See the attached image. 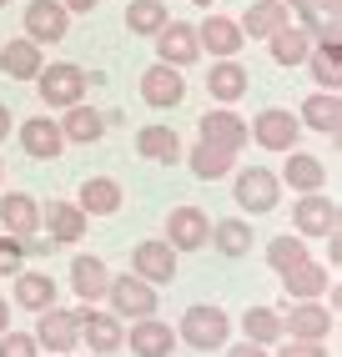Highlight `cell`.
<instances>
[{"mask_svg": "<svg viewBox=\"0 0 342 357\" xmlns=\"http://www.w3.org/2000/svg\"><path fill=\"white\" fill-rule=\"evenodd\" d=\"M40 66H45V45H36V40H26V36L0 45V70H6L10 81H36Z\"/></svg>", "mask_w": 342, "mask_h": 357, "instance_id": "27", "label": "cell"}, {"mask_svg": "<svg viewBox=\"0 0 342 357\" xmlns=\"http://www.w3.org/2000/svg\"><path fill=\"white\" fill-rule=\"evenodd\" d=\"M0 357H40V347H36V337H31V332H15V327H6V332H0Z\"/></svg>", "mask_w": 342, "mask_h": 357, "instance_id": "39", "label": "cell"}, {"mask_svg": "<svg viewBox=\"0 0 342 357\" xmlns=\"http://www.w3.org/2000/svg\"><path fill=\"white\" fill-rule=\"evenodd\" d=\"M207 236H211V217L202 206H171L166 211V231H161V242L171 252H202L207 247Z\"/></svg>", "mask_w": 342, "mask_h": 357, "instance_id": "7", "label": "cell"}, {"mask_svg": "<svg viewBox=\"0 0 342 357\" xmlns=\"http://www.w3.org/2000/svg\"><path fill=\"white\" fill-rule=\"evenodd\" d=\"M307 10H317V15H327V20H337V10H342V0H302Z\"/></svg>", "mask_w": 342, "mask_h": 357, "instance_id": "44", "label": "cell"}, {"mask_svg": "<svg viewBox=\"0 0 342 357\" xmlns=\"http://www.w3.org/2000/svg\"><path fill=\"white\" fill-rule=\"evenodd\" d=\"M166 20H171L166 0H131V6H126V31L131 36H156Z\"/></svg>", "mask_w": 342, "mask_h": 357, "instance_id": "38", "label": "cell"}, {"mask_svg": "<svg viewBox=\"0 0 342 357\" xmlns=\"http://www.w3.org/2000/svg\"><path fill=\"white\" fill-rule=\"evenodd\" d=\"M106 282H111V267L101 257L81 252L76 261H70V292H76V302H101L106 297Z\"/></svg>", "mask_w": 342, "mask_h": 357, "instance_id": "28", "label": "cell"}, {"mask_svg": "<svg viewBox=\"0 0 342 357\" xmlns=\"http://www.w3.org/2000/svg\"><path fill=\"white\" fill-rule=\"evenodd\" d=\"M337 202L327 192H302L297 206H292V227H297V236H332L337 231Z\"/></svg>", "mask_w": 342, "mask_h": 357, "instance_id": "15", "label": "cell"}, {"mask_svg": "<svg viewBox=\"0 0 342 357\" xmlns=\"http://www.w3.org/2000/svg\"><path fill=\"white\" fill-rule=\"evenodd\" d=\"M10 131H15V116H10L6 101H0V141H10Z\"/></svg>", "mask_w": 342, "mask_h": 357, "instance_id": "45", "label": "cell"}, {"mask_svg": "<svg viewBox=\"0 0 342 357\" xmlns=\"http://www.w3.org/2000/svg\"><path fill=\"white\" fill-rule=\"evenodd\" d=\"M277 357H327V342H297V337H282Z\"/></svg>", "mask_w": 342, "mask_h": 357, "instance_id": "41", "label": "cell"}, {"mask_svg": "<svg viewBox=\"0 0 342 357\" xmlns=\"http://www.w3.org/2000/svg\"><path fill=\"white\" fill-rule=\"evenodd\" d=\"M267 51H272V61H277L282 70H292V66H302V61H307L312 40L302 36V26H292V20H287L282 31H272V36H267Z\"/></svg>", "mask_w": 342, "mask_h": 357, "instance_id": "36", "label": "cell"}, {"mask_svg": "<svg viewBox=\"0 0 342 357\" xmlns=\"http://www.w3.org/2000/svg\"><path fill=\"white\" fill-rule=\"evenodd\" d=\"M312 252H307V236H297V231H282V236H272V242H267V267H272L277 277L282 272H292V267H297V261H307Z\"/></svg>", "mask_w": 342, "mask_h": 357, "instance_id": "37", "label": "cell"}, {"mask_svg": "<svg viewBox=\"0 0 342 357\" xmlns=\"http://www.w3.org/2000/svg\"><path fill=\"white\" fill-rule=\"evenodd\" d=\"M20 146H26L31 161H56L66 151V136H61V121H51V116H26V121L15 126Z\"/></svg>", "mask_w": 342, "mask_h": 357, "instance_id": "18", "label": "cell"}, {"mask_svg": "<svg viewBox=\"0 0 342 357\" xmlns=\"http://www.w3.org/2000/svg\"><path fill=\"white\" fill-rule=\"evenodd\" d=\"M61 6H66L70 15H86V10H96V6H101V0H61Z\"/></svg>", "mask_w": 342, "mask_h": 357, "instance_id": "46", "label": "cell"}, {"mask_svg": "<svg viewBox=\"0 0 342 357\" xmlns=\"http://www.w3.org/2000/svg\"><path fill=\"white\" fill-rule=\"evenodd\" d=\"M20 267H26V252H20V236L0 231V277H15Z\"/></svg>", "mask_w": 342, "mask_h": 357, "instance_id": "40", "label": "cell"}, {"mask_svg": "<svg viewBox=\"0 0 342 357\" xmlns=\"http://www.w3.org/2000/svg\"><path fill=\"white\" fill-rule=\"evenodd\" d=\"M227 357H272V347H257V342H227Z\"/></svg>", "mask_w": 342, "mask_h": 357, "instance_id": "43", "label": "cell"}, {"mask_svg": "<svg viewBox=\"0 0 342 357\" xmlns=\"http://www.w3.org/2000/svg\"><path fill=\"white\" fill-rule=\"evenodd\" d=\"M76 206L86 217H116V211L126 206V192H121L116 176H86L81 192H76Z\"/></svg>", "mask_w": 342, "mask_h": 357, "instance_id": "20", "label": "cell"}, {"mask_svg": "<svg viewBox=\"0 0 342 357\" xmlns=\"http://www.w3.org/2000/svg\"><path fill=\"white\" fill-rule=\"evenodd\" d=\"M6 327H10V302L0 297V332H6Z\"/></svg>", "mask_w": 342, "mask_h": 357, "instance_id": "47", "label": "cell"}, {"mask_svg": "<svg viewBox=\"0 0 342 357\" xmlns=\"http://www.w3.org/2000/svg\"><path fill=\"white\" fill-rule=\"evenodd\" d=\"M197 136H202V141H211V146L241 151V146H247V121H241V116H237L232 106H211V111H202Z\"/></svg>", "mask_w": 342, "mask_h": 357, "instance_id": "19", "label": "cell"}, {"mask_svg": "<svg viewBox=\"0 0 342 357\" xmlns=\"http://www.w3.org/2000/svg\"><path fill=\"white\" fill-rule=\"evenodd\" d=\"M197 45H202L211 61H232L241 45H247V36H241L237 15H216V10H207V20H197Z\"/></svg>", "mask_w": 342, "mask_h": 357, "instance_id": "12", "label": "cell"}, {"mask_svg": "<svg viewBox=\"0 0 342 357\" xmlns=\"http://www.w3.org/2000/svg\"><path fill=\"white\" fill-rule=\"evenodd\" d=\"M36 91H40V101H45V106L66 111V106L86 101V70H81L76 61H51V66H40Z\"/></svg>", "mask_w": 342, "mask_h": 357, "instance_id": "5", "label": "cell"}, {"mask_svg": "<svg viewBox=\"0 0 342 357\" xmlns=\"http://www.w3.org/2000/svg\"><path fill=\"white\" fill-rule=\"evenodd\" d=\"M252 242H257V231H252V222H247V217H222V222L211 217V236H207V247H216V257L241 261V257L252 252Z\"/></svg>", "mask_w": 342, "mask_h": 357, "instance_id": "21", "label": "cell"}, {"mask_svg": "<svg viewBox=\"0 0 342 357\" xmlns=\"http://www.w3.org/2000/svg\"><path fill=\"white\" fill-rule=\"evenodd\" d=\"M101 302H111L106 312H116L121 322H141V317H156V287L151 282H141L136 272H121V277H111L106 282V297Z\"/></svg>", "mask_w": 342, "mask_h": 357, "instance_id": "3", "label": "cell"}, {"mask_svg": "<svg viewBox=\"0 0 342 357\" xmlns=\"http://www.w3.org/2000/svg\"><path fill=\"white\" fill-rule=\"evenodd\" d=\"M191 6H202V10H211V6H216V0H191Z\"/></svg>", "mask_w": 342, "mask_h": 357, "instance_id": "48", "label": "cell"}, {"mask_svg": "<svg viewBox=\"0 0 342 357\" xmlns=\"http://www.w3.org/2000/svg\"><path fill=\"white\" fill-rule=\"evenodd\" d=\"M136 156L156 161V166H177L181 161V136L171 126H141L136 131Z\"/></svg>", "mask_w": 342, "mask_h": 357, "instance_id": "34", "label": "cell"}, {"mask_svg": "<svg viewBox=\"0 0 342 357\" xmlns=\"http://www.w3.org/2000/svg\"><path fill=\"white\" fill-rule=\"evenodd\" d=\"M181 161L191 166V176H197V181H222V176L237 172V151L211 146V141H197L191 151H181Z\"/></svg>", "mask_w": 342, "mask_h": 357, "instance_id": "26", "label": "cell"}, {"mask_svg": "<svg viewBox=\"0 0 342 357\" xmlns=\"http://www.w3.org/2000/svg\"><path fill=\"white\" fill-rule=\"evenodd\" d=\"M81 342L96 357H111V352H121V342H126V322L116 312H101V307H81Z\"/></svg>", "mask_w": 342, "mask_h": 357, "instance_id": "16", "label": "cell"}, {"mask_svg": "<svg viewBox=\"0 0 342 357\" xmlns=\"http://www.w3.org/2000/svg\"><path fill=\"white\" fill-rule=\"evenodd\" d=\"M297 121L312 126V131H322V136H337L342 131V101H337V91H312V96L302 101V111H297Z\"/></svg>", "mask_w": 342, "mask_h": 357, "instance_id": "32", "label": "cell"}, {"mask_svg": "<svg viewBox=\"0 0 342 357\" xmlns=\"http://www.w3.org/2000/svg\"><path fill=\"white\" fill-rule=\"evenodd\" d=\"M277 181H287L297 197H302V192H322V186H327V166L317 161V156H307V151H287Z\"/></svg>", "mask_w": 342, "mask_h": 357, "instance_id": "29", "label": "cell"}, {"mask_svg": "<svg viewBox=\"0 0 342 357\" xmlns=\"http://www.w3.org/2000/svg\"><path fill=\"white\" fill-rule=\"evenodd\" d=\"M287 20H292V10L282 6V0H252L247 15H237V26H241V36H247V40H267L272 31H282Z\"/></svg>", "mask_w": 342, "mask_h": 357, "instance_id": "30", "label": "cell"}, {"mask_svg": "<svg viewBox=\"0 0 342 357\" xmlns=\"http://www.w3.org/2000/svg\"><path fill=\"white\" fill-rule=\"evenodd\" d=\"M247 66H241L237 56L232 61H211L207 66V91H211V101L216 106H232V101H247Z\"/></svg>", "mask_w": 342, "mask_h": 357, "instance_id": "22", "label": "cell"}, {"mask_svg": "<svg viewBox=\"0 0 342 357\" xmlns=\"http://www.w3.org/2000/svg\"><path fill=\"white\" fill-rule=\"evenodd\" d=\"M10 302L26 307V312H45V307H56V277L51 272H36V267H20L15 272V287H10Z\"/></svg>", "mask_w": 342, "mask_h": 357, "instance_id": "24", "label": "cell"}, {"mask_svg": "<svg viewBox=\"0 0 342 357\" xmlns=\"http://www.w3.org/2000/svg\"><path fill=\"white\" fill-rule=\"evenodd\" d=\"M232 197H237V211L241 217H262L282 202V181L272 166H241L237 181H232Z\"/></svg>", "mask_w": 342, "mask_h": 357, "instance_id": "2", "label": "cell"}, {"mask_svg": "<svg viewBox=\"0 0 342 357\" xmlns=\"http://www.w3.org/2000/svg\"><path fill=\"white\" fill-rule=\"evenodd\" d=\"M247 136L257 141L262 151H277V156H287V151H297L302 121H297V116H292V111H282V106H267V111H257V116H252Z\"/></svg>", "mask_w": 342, "mask_h": 357, "instance_id": "6", "label": "cell"}, {"mask_svg": "<svg viewBox=\"0 0 342 357\" xmlns=\"http://www.w3.org/2000/svg\"><path fill=\"white\" fill-rule=\"evenodd\" d=\"M6 6H10V0H0V10H6Z\"/></svg>", "mask_w": 342, "mask_h": 357, "instance_id": "51", "label": "cell"}, {"mask_svg": "<svg viewBox=\"0 0 342 357\" xmlns=\"http://www.w3.org/2000/svg\"><path fill=\"white\" fill-rule=\"evenodd\" d=\"M156 40V61L186 70L191 61H202V45H197V26H186V20H166V26L151 36Z\"/></svg>", "mask_w": 342, "mask_h": 357, "instance_id": "17", "label": "cell"}, {"mask_svg": "<svg viewBox=\"0 0 342 357\" xmlns=\"http://www.w3.org/2000/svg\"><path fill=\"white\" fill-rule=\"evenodd\" d=\"M36 347L56 352V357H70L81 347V307H45L36 312Z\"/></svg>", "mask_w": 342, "mask_h": 357, "instance_id": "4", "label": "cell"}, {"mask_svg": "<svg viewBox=\"0 0 342 357\" xmlns=\"http://www.w3.org/2000/svg\"><path fill=\"white\" fill-rule=\"evenodd\" d=\"M141 101L151 106V111H177L181 101H186V76L177 66H166V61H156V66H146L141 70Z\"/></svg>", "mask_w": 342, "mask_h": 357, "instance_id": "8", "label": "cell"}, {"mask_svg": "<svg viewBox=\"0 0 342 357\" xmlns=\"http://www.w3.org/2000/svg\"><path fill=\"white\" fill-rule=\"evenodd\" d=\"M332 312H327V302L322 297H312V302H292L287 312H282V332L287 337H297V342H327V332H332Z\"/></svg>", "mask_w": 342, "mask_h": 357, "instance_id": "11", "label": "cell"}, {"mask_svg": "<svg viewBox=\"0 0 342 357\" xmlns=\"http://www.w3.org/2000/svg\"><path fill=\"white\" fill-rule=\"evenodd\" d=\"M282 6H287V10H292V6H302V0H282Z\"/></svg>", "mask_w": 342, "mask_h": 357, "instance_id": "49", "label": "cell"}, {"mask_svg": "<svg viewBox=\"0 0 342 357\" xmlns=\"http://www.w3.org/2000/svg\"><path fill=\"white\" fill-rule=\"evenodd\" d=\"M0 181H6V161H0Z\"/></svg>", "mask_w": 342, "mask_h": 357, "instance_id": "50", "label": "cell"}, {"mask_svg": "<svg viewBox=\"0 0 342 357\" xmlns=\"http://www.w3.org/2000/svg\"><path fill=\"white\" fill-rule=\"evenodd\" d=\"M51 247H56V242H51L45 231H31V236H20V252H26V261H31V257H45Z\"/></svg>", "mask_w": 342, "mask_h": 357, "instance_id": "42", "label": "cell"}, {"mask_svg": "<svg viewBox=\"0 0 342 357\" xmlns=\"http://www.w3.org/2000/svg\"><path fill=\"white\" fill-rule=\"evenodd\" d=\"M131 357H171L181 342H177V327L161 322V317H141V322H126V342Z\"/></svg>", "mask_w": 342, "mask_h": 357, "instance_id": "14", "label": "cell"}, {"mask_svg": "<svg viewBox=\"0 0 342 357\" xmlns=\"http://www.w3.org/2000/svg\"><path fill=\"white\" fill-rule=\"evenodd\" d=\"M0 222H6L10 236H31L40 231V202L31 192H6L0 197Z\"/></svg>", "mask_w": 342, "mask_h": 357, "instance_id": "33", "label": "cell"}, {"mask_svg": "<svg viewBox=\"0 0 342 357\" xmlns=\"http://www.w3.org/2000/svg\"><path fill=\"white\" fill-rule=\"evenodd\" d=\"M20 20H26V40H36V45H61L70 31V10L61 0H31L20 10Z\"/></svg>", "mask_w": 342, "mask_h": 357, "instance_id": "10", "label": "cell"}, {"mask_svg": "<svg viewBox=\"0 0 342 357\" xmlns=\"http://www.w3.org/2000/svg\"><path fill=\"white\" fill-rule=\"evenodd\" d=\"M177 342L181 347H197V352H216V347H227L232 342V317H227V307H216V302H191L181 322H177Z\"/></svg>", "mask_w": 342, "mask_h": 357, "instance_id": "1", "label": "cell"}, {"mask_svg": "<svg viewBox=\"0 0 342 357\" xmlns=\"http://www.w3.org/2000/svg\"><path fill=\"white\" fill-rule=\"evenodd\" d=\"M312 297H327V267L307 257L292 272H282V302H312Z\"/></svg>", "mask_w": 342, "mask_h": 357, "instance_id": "25", "label": "cell"}, {"mask_svg": "<svg viewBox=\"0 0 342 357\" xmlns=\"http://www.w3.org/2000/svg\"><path fill=\"white\" fill-rule=\"evenodd\" d=\"M61 136H66V146H96V141L106 136V116L96 111L91 101H76V106H66V116H61Z\"/></svg>", "mask_w": 342, "mask_h": 357, "instance_id": "23", "label": "cell"}, {"mask_svg": "<svg viewBox=\"0 0 342 357\" xmlns=\"http://www.w3.org/2000/svg\"><path fill=\"white\" fill-rule=\"evenodd\" d=\"M86 227H91V217H86L76 202H45V206H40V231L51 236L56 247L86 242Z\"/></svg>", "mask_w": 342, "mask_h": 357, "instance_id": "13", "label": "cell"}, {"mask_svg": "<svg viewBox=\"0 0 342 357\" xmlns=\"http://www.w3.org/2000/svg\"><path fill=\"white\" fill-rule=\"evenodd\" d=\"M302 66L312 70L317 91H342V40H317Z\"/></svg>", "mask_w": 342, "mask_h": 357, "instance_id": "31", "label": "cell"}, {"mask_svg": "<svg viewBox=\"0 0 342 357\" xmlns=\"http://www.w3.org/2000/svg\"><path fill=\"white\" fill-rule=\"evenodd\" d=\"M131 272L161 292V287H171V282H177V252H171L161 236H146V242L131 247Z\"/></svg>", "mask_w": 342, "mask_h": 357, "instance_id": "9", "label": "cell"}, {"mask_svg": "<svg viewBox=\"0 0 342 357\" xmlns=\"http://www.w3.org/2000/svg\"><path fill=\"white\" fill-rule=\"evenodd\" d=\"M241 337L257 342V347H277L287 332H282V312L277 307H247L241 312Z\"/></svg>", "mask_w": 342, "mask_h": 357, "instance_id": "35", "label": "cell"}]
</instances>
